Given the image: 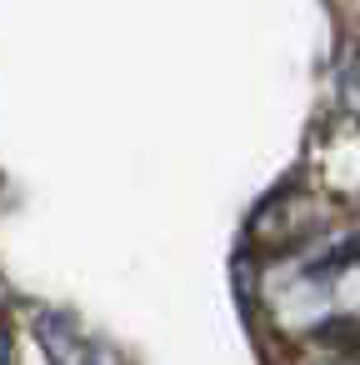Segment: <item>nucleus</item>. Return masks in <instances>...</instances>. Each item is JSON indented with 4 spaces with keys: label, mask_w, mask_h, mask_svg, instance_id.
I'll return each instance as SVG.
<instances>
[{
    "label": "nucleus",
    "mask_w": 360,
    "mask_h": 365,
    "mask_svg": "<svg viewBox=\"0 0 360 365\" xmlns=\"http://www.w3.org/2000/svg\"><path fill=\"white\" fill-rule=\"evenodd\" d=\"M11 355H16L11 350V335H6V325H0V365H11Z\"/></svg>",
    "instance_id": "nucleus-3"
},
{
    "label": "nucleus",
    "mask_w": 360,
    "mask_h": 365,
    "mask_svg": "<svg viewBox=\"0 0 360 365\" xmlns=\"http://www.w3.org/2000/svg\"><path fill=\"white\" fill-rule=\"evenodd\" d=\"M335 91H340V106L360 120V56L340 61V71H335Z\"/></svg>",
    "instance_id": "nucleus-2"
},
{
    "label": "nucleus",
    "mask_w": 360,
    "mask_h": 365,
    "mask_svg": "<svg viewBox=\"0 0 360 365\" xmlns=\"http://www.w3.org/2000/svg\"><path fill=\"white\" fill-rule=\"evenodd\" d=\"M36 335H41V350L51 365H120V355L91 335L76 330L71 315H56V310H41L36 315Z\"/></svg>",
    "instance_id": "nucleus-1"
}]
</instances>
